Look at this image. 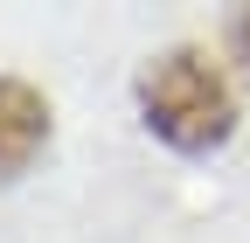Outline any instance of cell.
<instances>
[{"instance_id": "7a4b0ae2", "label": "cell", "mask_w": 250, "mask_h": 243, "mask_svg": "<svg viewBox=\"0 0 250 243\" xmlns=\"http://www.w3.org/2000/svg\"><path fill=\"white\" fill-rule=\"evenodd\" d=\"M49 139V104L21 77H0V181H14Z\"/></svg>"}, {"instance_id": "3957f363", "label": "cell", "mask_w": 250, "mask_h": 243, "mask_svg": "<svg viewBox=\"0 0 250 243\" xmlns=\"http://www.w3.org/2000/svg\"><path fill=\"white\" fill-rule=\"evenodd\" d=\"M236 49H243V56H250V14H243V21H236Z\"/></svg>"}, {"instance_id": "6da1fadb", "label": "cell", "mask_w": 250, "mask_h": 243, "mask_svg": "<svg viewBox=\"0 0 250 243\" xmlns=\"http://www.w3.org/2000/svg\"><path fill=\"white\" fill-rule=\"evenodd\" d=\"M139 111H146V132H160L174 153H208V146H223L229 125H236L229 83H223V70H215L202 49H167L160 63H146Z\"/></svg>"}]
</instances>
